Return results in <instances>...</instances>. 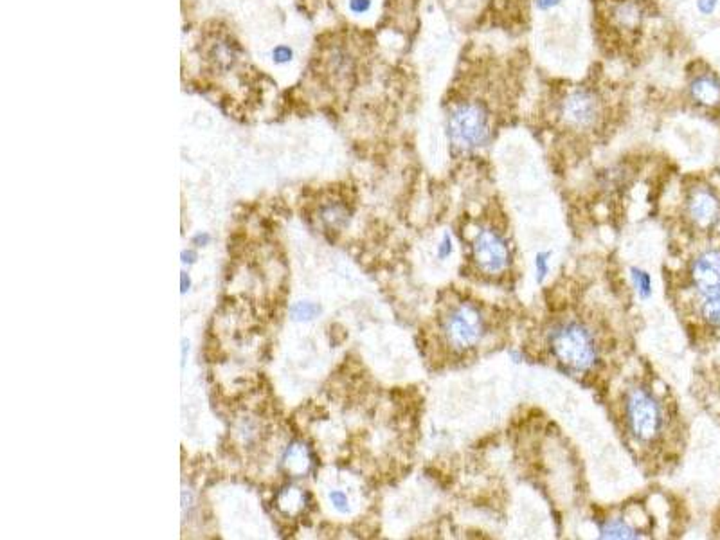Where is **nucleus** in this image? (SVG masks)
I'll use <instances>...</instances> for the list:
<instances>
[{
    "instance_id": "22",
    "label": "nucleus",
    "mask_w": 720,
    "mask_h": 540,
    "mask_svg": "<svg viewBox=\"0 0 720 540\" xmlns=\"http://www.w3.org/2000/svg\"><path fill=\"white\" fill-rule=\"evenodd\" d=\"M564 0H533L535 8L540 11V13H549L553 9H556L558 6H562Z\"/></svg>"
},
{
    "instance_id": "24",
    "label": "nucleus",
    "mask_w": 720,
    "mask_h": 540,
    "mask_svg": "<svg viewBox=\"0 0 720 540\" xmlns=\"http://www.w3.org/2000/svg\"><path fill=\"white\" fill-rule=\"evenodd\" d=\"M189 286H191V281H189V276H187L186 272L180 274V292L182 294H186L187 290H189Z\"/></svg>"
},
{
    "instance_id": "14",
    "label": "nucleus",
    "mask_w": 720,
    "mask_h": 540,
    "mask_svg": "<svg viewBox=\"0 0 720 540\" xmlns=\"http://www.w3.org/2000/svg\"><path fill=\"white\" fill-rule=\"evenodd\" d=\"M631 277L632 283H634V288H636L637 294L641 297H649L652 294V277L646 270H641V268H631Z\"/></svg>"
},
{
    "instance_id": "21",
    "label": "nucleus",
    "mask_w": 720,
    "mask_h": 540,
    "mask_svg": "<svg viewBox=\"0 0 720 540\" xmlns=\"http://www.w3.org/2000/svg\"><path fill=\"white\" fill-rule=\"evenodd\" d=\"M329 500H332L334 508L338 509V512H346L348 509V497L341 490L329 491Z\"/></svg>"
},
{
    "instance_id": "10",
    "label": "nucleus",
    "mask_w": 720,
    "mask_h": 540,
    "mask_svg": "<svg viewBox=\"0 0 720 540\" xmlns=\"http://www.w3.org/2000/svg\"><path fill=\"white\" fill-rule=\"evenodd\" d=\"M614 22L623 29H636L643 22V9L632 0H623L612 9Z\"/></svg>"
},
{
    "instance_id": "12",
    "label": "nucleus",
    "mask_w": 720,
    "mask_h": 540,
    "mask_svg": "<svg viewBox=\"0 0 720 540\" xmlns=\"http://www.w3.org/2000/svg\"><path fill=\"white\" fill-rule=\"evenodd\" d=\"M211 54H213L214 62H216L220 67H231L236 60L234 45L229 44V42H218L213 47V51H211Z\"/></svg>"
},
{
    "instance_id": "7",
    "label": "nucleus",
    "mask_w": 720,
    "mask_h": 540,
    "mask_svg": "<svg viewBox=\"0 0 720 540\" xmlns=\"http://www.w3.org/2000/svg\"><path fill=\"white\" fill-rule=\"evenodd\" d=\"M472 259L486 276H501L510 267V245L494 227H483L472 241Z\"/></svg>"
},
{
    "instance_id": "18",
    "label": "nucleus",
    "mask_w": 720,
    "mask_h": 540,
    "mask_svg": "<svg viewBox=\"0 0 720 540\" xmlns=\"http://www.w3.org/2000/svg\"><path fill=\"white\" fill-rule=\"evenodd\" d=\"M371 8H373V0H348V9L355 17L368 15Z\"/></svg>"
},
{
    "instance_id": "17",
    "label": "nucleus",
    "mask_w": 720,
    "mask_h": 540,
    "mask_svg": "<svg viewBox=\"0 0 720 540\" xmlns=\"http://www.w3.org/2000/svg\"><path fill=\"white\" fill-rule=\"evenodd\" d=\"M549 258H551V254L547 250L546 252H538L535 256V272H537L538 283H542L546 279L547 272H549Z\"/></svg>"
},
{
    "instance_id": "8",
    "label": "nucleus",
    "mask_w": 720,
    "mask_h": 540,
    "mask_svg": "<svg viewBox=\"0 0 720 540\" xmlns=\"http://www.w3.org/2000/svg\"><path fill=\"white\" fill-rule=\"evenodd\" d=\"M686 213L698 229H712L720 222V198L710 188H695L686 200Z\"/></svg>"
},
{
    "instance_id": "9",
    "label": "nucleus",
    "mask_w": 720,
    "mask_h": 540,
    "mask_svg": "<svg viewBox=\"0 0 720 540\" xmlns=\"http://www.w3.org/2000/svg\"><path fill=\"white\" fill-rule=\"evenodd\" d=\"M689 96L695 103L706 108L720 107V80L712 72H698L689 81Z\"/></svg>"
},
{
    "instance_id": "19",
    "label": "nucleus",
    "mask_w": 720,
    "mask_h": 540,
    "mask_svg": "<svg viewBox=\"0 0 720 540\" xmlns=\"http://www.w3.org/2000/svg\"><path fill=\"white\" fill-rule=\"evenodd\" d=\"M720 0H695V6H697V11L703 17H712L719 9Z\"/></svg>"
},
{
    "instance_id": "13",
    "label": "nucleus",
    "mask_w": 720,
    "mask_h": 540,
    "mask_svg": "<svg viewBox=\"0 0 720 540\" xmlns=\"http://www.w3.org/2000/svg\"><path fill=\"white\" fill-rule=\"evenodd\" d=\"M283 496L286 497V500L280 499V508L283 509V512H286V514L293 515V514H299L302 509V499H305V494L302 491H299L298 488H289L286 491H283Z\"/></svg>"
},
{
    "instance_id": "26",
    "label": "nucleus",
    "mask_w": 720,
    "mask_h": 540,
    "mask_svg": "<svg viewBox=\"0 0 720 540\" xmlns=\"http://www.w3.org/2000/svg\"><path fill=\"white\" fill-rule=\"evenodd\" d=\"M186 351H187V340H182V360H180V366L184 367L186 364Z\"/></svg>"
},
{
    "instance_id": "15",
    "label": "nucleus",
    "mask_w": 720,
    "mask_h": 540,
    "mask_svg": "<svg viewBox=\"0 0 720 540\" xmlns=\"http://www.w3.org/2000/svg\"><path fill=\"white\" fill-rule=\"evenodd\" d=\"M320 313V306L316 303H310V301H302V303L293 304L290 308V315L295 321H311L314 317H317Z\"/></svg>"
},
{
    "instance_id": "25",
    "label": "nucleus",
    "mask_w": 720,
    "mask_h": 540,
    "mask_svg": "<svg viewBox=\"0 0 720 540\" xmlns=\"http://www.w3.org/2000/svg\"><path fill=\"white\" fill-rule=\"evenodd\" d=\"M193 243H195V245H200V247L207 245V243H209V234H205V232L204 234H196V236L193 238Z\"/></svg>"
},
{
    "instance_id": "20",
    "label": "nucleus",
    "mask_w": 720,
    "mask_h": 540,
    "mask_svg": "<svg viewBox=\"0 0 720 540\" xmlns=\"http://www.w3.org/2000/svg\"><path fill=\"white\" fill-rule=\"evenodd\" d=\"M452 250H454L452 236H450L449 232H445L443 238H441V241H440V245H438V256H440V259L449 258V256L452 254Z\"/></svg>"
},
{
    "instance_id": "4",
    "label": "nucleus",
    "mask_w": 720,
    "mask_h": 540,
    "mask_svg": "<svg viewBox=\"0 0 720 540\" xmlns=\"http://www.w3.org/2000/svg\"><path fill=\"white\" fill-rule=\"evenodd\" d=\"M689 286L698 301V313L706 324L720 328V250L708 249L692 259Z\"/></svg>"
},
{
    "instance_id": "3",
    "label": "nucleus",
    "mask_w": 720,
    "mask_h": 540,
    "mask_svg": "<svg viewBox=\"0 0 720 540\" xmlns=\"http://www.w3.org/2000/svg\"><path fill=\"white\" fill-rule=\"evenodd\" d=\"M440 330L445 344L452 351H470L488 335V317L476 303L459 301L443 313Z\"/></svg>"
},
{
    "instance_id": "23",
    "label": "nucleus",
    "mask_w": 720,
    "mask_h": 540,
    "mask_svg": "<svg viewBox=\"0 0 720 540\" xmlns=\"http://www.w3.org/2000/svg\"><path fill=\"white\" fill-rule=\"evenodd\" d=\"M180 258H182V263L184 265H193L196 261V252L195 250H182V254H180Z\"/></svg>"
},
{
    "instance_id": "16",
    "label": "nucleus",
    "mask_w": 720,
    "mask_h": 540,
    "mask_svg": "<svg viewBox=\"0 0 720 540\" xmlns=\"http://www.w3.org/2000/svg\"><path fill=\"white\" fill-rule=\"evenodd\" d=\"M293 60V49L290 45L280 44L272 49V62L276 65H286Z\"/></svg>"
},
{
    "instance_id": "6",
    "label": "nucleus",
    "mask_w": 720,
    "mask_h": 540,
    "mask_svg": "<svg viewBox=\"0 0 720 540\" xmlns=\"http://www.w3.org/2000/svg\"><path fill=\"white\" fill-rule=\"evenodd\" d=\"M603 99L591 87H574L560 101L558 116L567 128L591 132L603 119Z\"/></svg>"
},
{
    "instance_id": "1",
    "label": "nucleus",
    "mask_w": 720,
    "mask_h": 540,
    "mask_svg": "<svg viewBox=\"0 0 720 540\" xmlns=\"http://www.w3.org/2000/svg\"><path fill=\"white\" fill-rule=\"evenodd\" d=\"M449 146L456 155H474L494 137V119L488 105L481 99H461L450 105L445 117Z\"/></svg>"
},
{
    "instance_id": "11",
    "label": "nucleus",
    "mask_w": 720,
    "mask_h": 540,
    "mask_svg": "<svg viewBox=\"0 0 720 540\" xmlns=\"http://www.w3.org/2000/svg\"><path fill=\"white\" fill-rule=\"evenodd\" d=\"M601 539H637V532L623 519H607L600 524Z\"/></svg>"
},
{
    "instance_id": "5",
    "label": "nucleus",
    "mask_w": 720,
    "mask_h": 540,
    "mask_svg": "<svg viewBox=\"0 0 720 540\" xmlns=\"http://www.w3.org/2000/svg\"><path fill=\"white\" fill-rule=\"evenodd\" d=\"M625 424L628 433L640 443L655 442L665 430V409L649 389L634 387L625 398Z\"/></svg>"
},
{
    "instance_id": "2",
    "label": "nucleus",
    "mask_w": 720,
    "mask_h": 540,
    "mask_svg": "<svg viewBox=\"0 0 720 540\" xmlns=\"http://www.w3.org/2000/svg\"><path fill=\"white\" fill-rule=\"evenodd\" d=\"M549 351L565 369L585 373L600 360V346L587 324L576 319L556 322L547 333Z\"/></svg>"
}]
</instances>
